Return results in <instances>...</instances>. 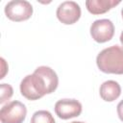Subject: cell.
<instances>
[{
	"label": "cell",
	"instance_id": "cell-1",
	"mask_svg": "<svg viewBox=\"0 0 123 123\" xmlns=\"http://www.w3.org/2000/svg\"><path fill=\"white\" fill-rule=\"evenodd\" d=\"M59 85L57 73L49 66H38L20 83V92L28 100H37L54 92Z\"/></svg>",
	"mask_w": 123,
	"mask_h": 123
},
{
	"label": "cell",
	"instance_id": "cell-2",
	"mask_svg": "<svg viewBox=\"0 0 123 123\" xmlns=\"http://www.w3.org/2000/svg\"><path fill=\"white\" fill-rule=\"evenodd\" d=\"M98 68L109 74H123V48L112 45L103 49L96 58Z\"/></svg>",
	"mask_w": 123,
	"mask_h": 123
},
{
	"label": "cell",
	"instance_id": "cell-3",
	"mask_svg": "<svg viewBox=\"0 0 123 123\" xmlns=\"http://www.w3.org/2000/svg\"><path fill=\"white\" fill-rule=\"evenodd\" d=\"M5 14L12 21L20 22L29 19L33 14V6L25 0H12L5 6Z\"/></svg>",
	"mask_w": 123,
	"mask_h": 123
},
{
	"label": "cell",
	"instance_id": "cell-4",
	"mask_svg": "<svg viewBox=\"0 0 123 123\" xmlns=\"http://www.w3.org/2000/svg\"><path fill=\"white\" fill-rule=\"evenodd\" d=\"M27 114L26 106L19 101H12L0 110L1 123H22Z\"/></svg>",
	"mask_w": 123,
	"mask_h": 123
},
{
	"label": "cell",
	"instance_id": "cell-5",
	"mask_svg": "<svg viewBox=\"0 0 123 123\" xmlns=\"http://www.w3.org/2000/svg\"><path fill=\"white\" fill-rule=\"evenodd\" d=\"M90 35L92 38L99 43L111 40L114 35V26L110 19L95 20L90 26Z\"/></svg>",
	"mask_w": 123,
	"mask_h": 123
},
{
	"label": "cell",
	"instance_id": "cell-6",
	"mask_svg": "<svg viewBox=\"0 0 123 123\" xmlns=\"http://www.w3.org/2000/svg\"><path fill=\"white\" fill-rule=\"evenodd\" d=\"M56 14L62 23L74 24L81 17V8L75 1H64L57 8Z\"/></svg>",
	"mask_w": 123,
	"mask_h": 123
},
{
	"label": "cell",
	"instance_id": "cell-7",
	"mask_svg": "<svg viewBox=\"0 0 123 123\" xmlns=\"http://www.w3.org/2000/svg\"><path fill=\"white\" fill-rule=\"evenodd\" d=\"M55 112L62 119L77 117L82 112V104L75 99H61L55 104Z\"/></svg>",
	"mask_w": 123,
	"mask_h": 123
},
{
	"label": "cell",
	"instance_id": "cell-8",
	"mask_svg": "<svg viewBox=\"0 0 123 123\" xmlns=\"http://www.w3.org/2000/svg\"><path fill=\"white\" fill-rule=\"evenodd\" d=\"M100 96L104 101L112 102L116 100L121 94V87L120 85L112 80H109L104 82L99 89Z\"/></svg>",
	"mask_w": 123,
	"mask_h": 123
},
{
	"label": "cell",
	"instance_id": "cell-9",
	"mask_svg": "<svg viewBox=\"0 0 123 123\" xmlns=\"http://www.w3.org/2000/svg\"><path fill=\"white\" fill-rule=\"evenodd\" d=\"M119 3L120 0H86V7L92 14H102Z\"/></svg>",
	"mask_w": 123,
	"mask_h": 123
},
{
	"label": "cell",
	"instance_id": "cell-10",
	"mask_svg": "<svg viewBox=\"0 0 123 123\" xmlns=\"http://www.w3.org/2000/svg\"><path fill=\"white\" fill-rule=\"evenodd\" d=\"M31 123H55V119L50 111L42 110L37 111L33 114Z\"/></svg>",
	"mask_w": 123,
	"mask_h": 123
},
{
	"label": "cell",
	"instance_id": "cell-11",
	"mask_svg": "<svg viewBox=\"0 0 123 123\" xmlns=\"http://www.w3.org/2000/svg\"><path fill=\"white\" fill-rule=\"evenodd\" d=\"M13 94L12 87L9 84H1V98L0 103L4 104L6 101H8Z\"/></svg>",
	"mask_w": 123,
	"mask_h": 123
},
{
	"label": "cell",
	"instance_id": "cell-12",
	"mask_svg": "<svg viewBox=\"0 0 123 123\" xmlns=\"http://www.w3.org/2000/svg\"><path fill=\"white\" fill-rule=\"evenodd\" d=\"M117 114L120 120L123 122V100H121L117 105Z\"/></svg>",
	"mask_w": 123,
	"mask_h": 123
},
{
	"label": "cell",
	"instance_id": "cell-13",
	"mask_svg": "<svg viewBox=\"0 0 123 123\" xmlns=\"http://www.w3.org/2000/svg\"><path fill=\"white\" fill-rule=\"evenodd\" d=\"M120 42H121V44L123 45V31H122V33H121V35H120Z\"/></svg>",
	"mask_w": 123,
	"mask_h": 123
},
{
	"label": "cell",
	"instance_id": "cell-14",
	"mask_svg": "<svg viewBox=\"0 0 123 123\" xmlns=\"http://www.w3.org/2000/svg\"><path fill=\"white\" fill-rule=\"evenodd\" d=\"M70 123H85V122H82V121H73V122H70Z\"/></svg>",
	"mask_w": 123,
	"mask_h": 123
},
{
	"label": "cell",
	"instance_id": "cell-15",
	"mask_svg": "<svg viewBox=\"0 0 123 123\" xmlns=\"http://www.w3.org/2000/svg\"><path fill=\"white\" fill-rule=\"evenodd\" d=\"M121 14H122V18H123V9H122V11H121Z\"/></svg>",
	"mask_w": 123,
	"mask_h": 123
}]
</instances>
